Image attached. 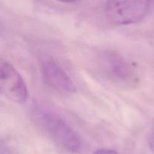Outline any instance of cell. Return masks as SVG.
<instances>
[{
	"mask_svg": "<svg viewBox=\"0 0 154 154\" xmlns=\"http://www.w3.org/2000/svg\"><path fill=\"white\" fill-rule=\"evenodd\" d=\"M57 1H60L62 2H66V3H71V2H74L77 0H57Z\"/></svg>",
	"mask_w": 154,
	"mask_h": 154,
	"instance_id": "obj_8",
	"label": "cell"
},
{
	"mask_svg": "<svg viewBox=\"0 0 154 154\" xmlns=\"http://www.w3.org/2000/svg\"><path fill=\"white\" fill-rule=\"evenodd\" d=\"M41 70L47 85L60 92L72 93L75 87L64 69L48 55L41 58Z\"/></svg>",
	"mask_w": 154,
	"mask_h": 154,
	"instance_id": "obj_5",
	"label": "cell"
},
{
	"mask_svg": "<svg viewBox=\"0 0 154 154\" xmlns=\"http://www.w3.org/2000/svg\"><path fill=\"white\" fill-rule=\"evenodd\" d=\"M151 4L152 0H109L105 12L113 24H133L146 17Z\"/></svg>",
	"mask_w": 154,
	"mask_h": 154,
	"instance_id": "obj_3",
	"label": "cell"
},
{
	"mask_svg": "<svg viewBox=\"0 0 154 154\" xmlns=\"http://www.w3.org/2000/svg\"><path fill=\"white\" fill-rule=\"evenodd\" d=\"M35 120L60 148L70 152L80 149L82 142L75 130L57 113L48 109H37Z\"/></svg>",
	"mask_w": 154,
	"mask_h": 154,
	"instance_id": "obj_2",
	"label": "cell"
},
{
	"mask_svg": "<svg viewBox=\"0 0 154 154\" xmlns=\"http://www.w3.org/2000/svg\"><path fill=\"white\" fill-rule=\"evenodd\" d=\"M94 154H119L116 151L112 150V149H97V151L94 152Z\"/></svg>",
	"mask_w": 154,
	"mask_h": 154,
	"instance_id": "obj_6",
	"label": "cell"
},
{
	"mask_svg": "<svg viewBox=\"0 0 154 154\" xmlns=\"http://www.w3.org/2000/svg\"><path fill=\"white\" fill-rule=\"evenodd\" d=\"M0 94L17 103L27 100L28 91L20 72L11 63L0 58Z\"/></svg>",
	"mask_w": 154,
	"mask_h": 154,
	"instance_id": "obj_4",
	"label": "cell"
},
{
	"mask_svg": "<svg viewBox=\"0 0 154 154\" xmlns=\"http://www.w3.org/2000/svg\"><path fill=\"white\" fill-rule=\"evenodd\" d=\"M149 146L152 152L154 153V131L151 133L149 137Z\"/></svg>",
	"mask_w": 154,
	"mask_h": 154,
	"instance_id": "obj_7",
	"label": "cell"
},
{
	"mask_svg": "<svg viewBox=\"0 0 154 154\" xmlns=\"http://www.w3.org/2000/svg\"><path fill=\"white\" fill-rule=\"evenodd\" d=\"M97 65L102 78L118 88H131L138 83L136 66L119 53L103 51L97 57Z\"/></svg>",
	"mask_w": 154,
	"mask_h": 154,
	"instance_id": "obj_1",
	"label": "cell"
}]
</instances>
